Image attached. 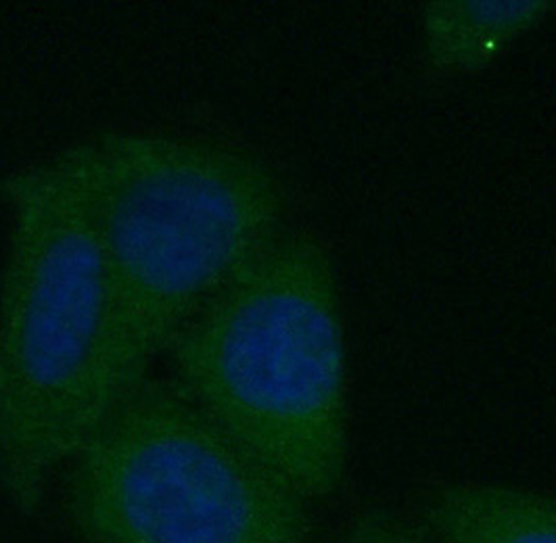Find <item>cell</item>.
Returning a JSON list of instances; mask_svg holds the SVG:
<instances>
[{
	"mask_svg": "<svg viewBox=\"0 0 556 543\" xmlns=\"http://www.w3.org/2000/svg\"><path fill=\"white\" fill-rule=\"evenodd\" d=\"M0 491L34 515L110 412L112 289L83 203L47 160L0 180Z\"/></svg>",
	"mask_w": 556,
	"mask_h": 543,
	"instance_id": "3957f363",
	"label": "cell"
},
{
	"mask_svg": "<svg viewBox=\"0 0 556 543\" xmlns=\"http://www.w3.org/2000/svg\"><path fill=\"white\" fill-rule=\"evenodd\" d=\"M47 162L78 194L103 253L112 409L285 232L287 192L255 155L193 136L105 130Z\"/></svg>",
	"mask_w": 556,
	"mask_h": 543,
	"instance_id": "6da1fadb",
	"label": "cell"
},
{
	"mask_svg": "<svg viewBox=\"0 0 556 543\" xmlns=\"http://www.w3.org/2000/svg\"><path fill=\"white\" fill-rule=\"evenodd\" d=\"M551 0H433L422 9V56L429 74H475L540 26Z\"/></svg>",
	"mask_w": 556,
	"mask_h": 543,
	"instance_id": "8992f818",
	"label": "cell"
},
{
	"mask_svg": "<svg viewBox=\"0 0 556 543\" xmlns=\"http://www.w3.org/2000/svg\"><path fill=\"white\" fill-rule=\"evenodd\" d=\"M172 380L312 506L348 470V353L333 257L282 232L169 348Z\"/></svg>",
	"mask_w": 556,
	"mask_h": 543,
	"instance_id": "7a4b0ae2",
	"label": "cell"
},
{
	"mask_svg": "<svg viewBox=\"0 0 556 543\" xmlns=\"http://www.w3.org/2000/svg\"><path fill=\"white\" fill-rule=\"evenodd\" d=\"M337 543H435L415 518L372 508L354 516Z\"/></svg>",
	"mask_w": 556,
	"mask_h": 543,
	"instance_id": "52a82bcc",
	"label": "cell"
},
{
	"mask_svg": "<svg viewBox=\"0 0 556 543\" xmlns=\"http://www.w3.org/2000/svg\"><path fill=\"white\" fill-rule=\"evenodd\" d=\"M84 543H312V504L172 379L122 397L67 460Z\"/></svg>",
	"mask_w": 556,
	"mask_h": 543,
	"instance_id": "277c9868",
	"label": "cell"
},
{
	"mask_svg": "<svg viewBox=\"0 0 556 543\" xmlns=\"http://www.w3.org/2000/svg\"><path fill=\"white\" fill-rule=\"evenodd\" d=\"M435 543H556V495L504 483H442L413 516Z\"/></svg>",
	"mask_w": 556,
	"mask_h": 543,
	"instance_id": "5b68a950",
	"label": "cell"
}]
</instances>
